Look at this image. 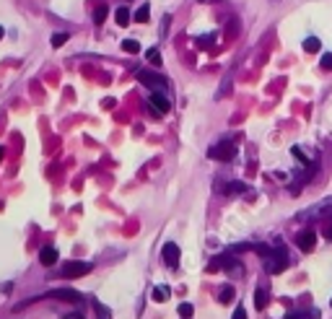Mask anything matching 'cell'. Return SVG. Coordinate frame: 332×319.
I'll return each instance as SVG.
<instances>
[{"instance_id":"obj_13","label":"cell","mask_w":332,"mask_h":319,"mask_svg":"<svg viewBox=\"0 0 332 319\" xmlns=\"http://www.w3.org/2000/svg\"><path fill=\"white\" fill-rule=\"evenodd\" d=\"M223 192L226 195H241V192H247V185L244 182H231V185L223 187Z\"/></svg>"},{"instance_id":"obj_14","label":"cell","mask_w":332,"mask_h":319,"mask_svg":"<svg viewBox=\"0 0 332 319\" xmlns=\"http://www.w3.org/2000/svg\"><path fill=\"white\" fill-rule=\"evenodd\" d=\"M107 5L104 3H96V11H94V24H104V18H107Z\"/></svg>"},{"instance_id":"obj_22","label":"cell","mask_w":332,"mask_h":319,"mask_svg":"<svg viewBox=\"0 0 332 319\" xmlns=\"http://www.w3.org/2000/svg\"><path fill=\"white\" fill-rule=\"evenodd\" d=\"M195 314V309H192V303H179V317H192Z\"/></svg>"},{"instance_id":"obj_32","label":"cell","mask_w":332,"mask_h":319,"mask_svg":"<svg viewBox=\"0 0 332 319\" xmlns=\"http://www.w3.org/2000/svg\"><path fill=\"white\" fill-rule=\"evenodd\" d=\"M3 36H5V32H3V26H0V39H3Z\"/></svg>"},{"instance_id":"obj_33","label":"cell","mask_w":332,"mask_h":319,"mask_svg":"<svg viewBox=\"0 0 332 319\" xmlns=\"http://www.w3.org/2000/svg\"><path fill=\"white\" fill-rule=\"evenodd\" d=\"M198 3H210V0H198Z\"/></svg>"},{"instance_id":"obj_29","label":"cell","mask_w":332,"mask_h":319,"mask_svg":"<svg viewBox=\"0 0 332 319\" xmlns=\"http://www.w3.org/2000/svg\"><path fill=\"white\" fill-rule=\"evenodd\" d=\"M198 44H200V47H208V44H213V36H202Z\"/></svg>"},{"instance_id":"obj_11","label":"cell","mask_w":332,"mask_h":319,"mask_svg":"<svg viewBox=\"0 0 332 319\" xmlns=\"http://www.w3.org/2000/svg\"><path fill=\"white\" fill-rule=\"evenodd\" d=\"M267 299H270V296H267L265 288H257V291H254V306H257L260 311L267 306Z\"/></svg>"},{"instance_id":"obj_23","label":"cell","mask_w":332,"mask_h":319,"mask_svg":"<svg viewBox=\"0 0 332 319\" xmlns=\"http://www.w3.org/2000/svg\"><path fill=\"white\" fill-rule=\"evenodd\" d=\"M96 314H99V319H112V311L104 303H96Z\"/></svg>"},{"instance_id":"obj_25","label":"cell","mask_w":332,"mask_h":319,"mask_svg":"<svg viewBox=\"0 0 332 319\" xmlns=\"http://www.w3.org/2000/svg\"><path fill=\"white\" fill-rule=\"evenodd\" d=\"M291 153H293V156H296V158H299V161H301V164H309V158L304 156V151H301L299 146H293V148H291Z\"/></svg>"},{"instance_id":"obj_28","label":"cell","mask_w":332,"mask_h":319,"mask_svg":"<svg viewBox=\"0 0 332 319\" xmlns=\"http://www.w3.org/2000/svg\"><path fill=\"white\" fill-rule=\"evenodd\" d=\"M233 319H247V311H244V306H236V311H233Z\"/></svg>"},{"instance_id":"obj_18","label":"cell","mask_w":332,"mask_h":319,"mask_svg":"<svg viewBox=\"0 0 332 319\" xmlns=\"http://www.w3.org/2000/svg\"><path fill=\"white\" fill-rule=\"evenodd\" d=\"M319 39H316V36H309V39H304V50L306 52H319Z\"/></svg>"},{"instance_id":"obj_6","label":"cell","mask_w":332,"mask_h":319,"mask_svg":"<svg viewBox=\"0 0 332 319\" xmlns=\"http://www.w3.org/2000/svg\"><path fill=\"white\" fill-rule=\"evenodd\" d=\"M148 101H150V106H153L158 115H166V112L171 109V104H169V99H166L164 91H153V94L148 96Z\"/></svg>"},{"instance_id":"obj_19","label":"cell","mask_w":332,"mask_h":319,"mask_svg":"<svg viewBox=\"0 0 332 319\" xmlns=\"http://www.w3.org/2000/svg\"><path fill=\"white\" fill-rule=\"evenodd\" d=\"M122 50L130 52V55H138V52H140V44L135 42V39H125V42H122Z\"/></svg>"},{"instance_id":"obj_1","label":"cell","mask_w":332,"mask_h":319,"mask_svg":"<svg viewBox=\"0 0 332 319\" xmlns=\"http://www.w3.org/2000/svg\"><path fill=\"white\" fill-rule=\"evenodd\" d=\"M285 268H288V257H285V249L278 244L273 252L265 257V270L270 272V275H278V272H283Z\"/></svg>"},{"instance_id":"obj_9","label":"cell","mask_w":332,"mask_h":319,"mask_svg":"<svg viewBox=\"0 0 332 319\" xmlns=\"http://www.w3.org/2000/svg\"><path fill=\"white\" fill-rule=\"evenodd\" d=\"M57 260H60V254H57V249H52V247H47V249H42V252H39V262L47 265V268H50V265H55Z\"/></svg>"},{"instance_id":"obj_4","label":"cell","mask_w":332,"mask_h":319,"mask_svg":"<svg viewBox=\"0 0 332 319\" xmlns=\"http://www.w3.org/2000/svg\"><path fill=\"white\" fill-rule=\"evenodd\" d=\"M91 272V262H81V260H73V262H65L63 265V278H81Z\"/></svg>"},{"instance_id":"obj_24","label":"cell","mask_w":332,"mask_h":319,"mask_svg":"<svg viewBox=\"0 0 332 319\" xmlns=\"http://www.w3.org/2000/svg\"><path fill=\"white\" fill-rule=\"evenodd\" d=\"M319 67H322V70H332V52H330V55H322Z\"/></svg>"},{"instance_id":"obj_8","label":"cell","mask_w":332,"mask_h":319,"mask_svg":"<svg viewBox=\"0 0 332 319\" xmlns=\"http://www.w3.org/2000/svg\"><path fill=\"white\" fill-rule=\"evenodd\" d=\"M314 241H316V234H314L312 229H306V231H301V234H299L296 244H299L301 252H312V249H314Z\"/></svg>"},{"instance_id":"obj_31","label":"cell","mask_w":332,"mask_h":319,"mask_svg":"<svg viewBox=\"0 0 332 319\" xmlns=\"http://www.w3.org/2000/svg\"><path fill=\"white\" fill-rule=\"evenodd\" d=\"M3 156H5V148H3V146H0V161H3Z\"/></svg>"},{"instance_id":"obj_3","label":"cell","mask_w":332,"mask_h":319,"mask_svg":"<svg viewBox=\"0 0 332 319\" xmlns=\"http://www.w3.org/2000/svg\"><path fill=\"white\" fill-rule=\"evenodd\" d=\"M47 299H55V301H65V303H83V296L73 288H55V291L47 293Z\"/></svg>"},{"instance_id":"obj_7","label":"cell","mask_w":332,"mask_h":319,"mask_svg":"<svg viewBox=\"0 0 332 319\" xmlns=\"http://www.w3.org/2000/svg\"><path fill=\"white\" fill-rule=\"evenodd\" d=\"M161 257H164V262L169 265V268H177L179 265V247L174 244V241H166L164 249H161Z\"/></svg>"},{"instance_id":"obj_20","label":"cell","mask_w":332,"mask_h":319,"mask_svg":"<svg viewBox=\"0 0 332 319\" xmlns=\"http://www.w3.org/2000/svg\"><path fill=\"white\" fill-rule=\"evenodd\" d=\"M169 288H164V285H158V288H153V301H166L169 299Z\"/></svg>"},{"instance_id":"obj_16","label":"cell","mask_w":332,"mask_h":319,"mask_svg":"<svg viewBox=\"0 0 332 319\" xmlns=\"http://www.w3.org/2000/svg\"><path fill=\"white\" fill-rule=\"evenodd\" d=\"M233 296H236V291H233V285H226L221 293H218V301L221 303H229V301H233Z\"/></svg>"},{"instance_id":"obj_10","label":"cell","mask_w":332,"mask_h":319,"mask_svg":"<svg viewBox=\"0 0 332 319\" xmlns=\"http://www.w3.org/2000/svg\"><path fill=\"white\" fill-rule=\"evenodd\" d=\"M285 319H319V311L312 309V311H291L285 314Z\"/></svg>"},{"instance_id":"obj_5","label":"cell","mask_w":332,"mask_h":319,"mask_svg":"<svg viewBox=\"0 0 332 319\" xmlns=\"http://www.w3.org/2000/svg\"><path fill=\"white\" fill-rule=\"evenodd\" d=\"M138 81L146 83L150 91H166V78L164 75H156V73H148V70H140L138 73Z\"/></svg>"},{"instance_id":"obj_2","label":"cell","mask_w":332,"mask_h":319,"mask_svg":"<svg viewBox=\"0 0 332 319\" xmlns=\"http://www.w3.org/2000/svg\"><path fill=\"white\" fill-rule=\"evenodd\" d=\"M233 156H236V146L229 143V140L218 143V146H213L208 151V158H213V161H231Z\"/></svg>"},{"instance_id":"obj_15","label":"cell","mask_w":332,"mask_h":319,"mask_svg":"<svg viewBox=\"0 0 332 319\" xmlns=\"http://www.w3.org/2000/svg\"><path fill=\"white\" fill-rule=\"evenodd\" d=\"M133 18L138 21V24H146V21L150 18V8H148V5H140V8L135 11V16H133Z\"/></svg>"},{"instance_id":"obj_30","label":"cell","mask_w":332,"mask_h":319,"mask_svg":"<svg viewBox=\"0 0 332 319\" xmlns=\"http://www.w3.org/2000/svg\"><path fill=\"white\" fill-rule=\"evenodd\" d=\"M65 319H83L81 314H70V317H65Z\"/></svg>"},{"instance_id":"obj_12","label":"cell","mask_w":332,"mask_h":319,"mask_svg":"<svg viewBox=\"0 0 332 319\" xmlns=\"http://www.w3.org/2000/svg\"><path fill=\"white\" fill-rule=\"evenodd\" d=\"M115 21L119 26H127V24H130V11H127L125 5H119V8L115 11Z\"/></svg>"},{"instance_id":"obj_26","label":"cell","mask_w":332,"mask_h":319,"mask_svg":"<svg viewBox=\"0 0 332 319\" xmlns=\"http://www.w3.org/2000/svg\"><path fill=\"white\" fill-rule=\"evenodd\" d=\"M229 88H231V78H226V81H223V86H221V91H218V99H223Z\"/></svg>"},{"instance_id":"obj_17","label":"cell","mask_w":332,"mask_h":319,"mask_svg":"<svg viewBox=\"0 0 332 319\" xmlns=\"http://www.w3.org/2000/svg\"><path fill=\"white\" fill-rule=\"evenodd\" d=\"M146 57H148V63H150V65H156V67H161V52H158L156 47H150V50L146 52Z\"/></svg>"},{"instance_id":"obj_27","label":"cell","mask_w":332,"mask_h":319,"mask_svg":"<svg viewBox=\"0 0 332 319\" xmlns=\"http://www.w3.org/2000/svg\"><path fill=\"white\" fill-rule=\"evenodd\" d=\"M322 234H324V239H327V241H332V221L322 229Z\"/></svg>"},{"instance_id":"obj_21","label":"cell","mask_w":332,"mask_h":319,"mask_svg":"<svg viewBox=\"0 0 332 319\" xmlns=\"http://www.w3.org/2000/svg\"><path fill=\"white\" fill-rule=\"evenodd\" d=\"M50 42H52V47H63V44L67 42V34L65 32H57V34H52Z\"/></svg>"}]
</instances>
